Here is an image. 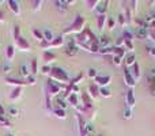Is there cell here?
<instances>
[{
  "instance_id": "f5cc1de1",
  "label": "cell",
  "mask_w": 155,
  "mask_h": 136,
  "mask_svg": "<svg viewBox=\"0 0 155 136\" xmlns=\"http://www.w3.org/2000/svg\"><path fill=\"white\" fill-rule=\"evenodd\" d=\"M148 32H153V33H155V21H153L150 25H148Z\"/></svg>"
},
{
  "instance_id": "b9f144b4",
  "label": "cell",
  "mask_w": 155,
  "mask_h": 136,
  "mask_svg": "<svg viewBox=\"0 0 155 136\" xmlns=\"http://www.w3.org/2000/svg\"><path fill=\"white\" fill-rule=\"evenodd\" d=\"M121 63H124V57L123 56H113V64H114L116 67L121 65Z\"/></svg>"
},
{
  "instance_id": "277c9868",
  "label": "cell",
  "mask_w": 155,
  "mask_h": 136,
  "mask_svg": "<svg viewBox=\"0 0 155 136\" xmlns=\"http://www.w3.org/2000/svg\"><path fill=\"white\" fill-rule=\"evenodd\" d=\"M65 87H67L65 85H61V83L51 79V78H48V80H46V93H49V95H59L61 88Z\"/></svg>"
},
{
  "instance_id": "ab89813d",
  "label": "cell",
  "mask_w": 155,
  "mask_h": 136,
  "mask_svg": "<svg viewBox=\"0 0 155 136\" xmlns=\"http://www.w3.org/2000/svg\"><path fill=\"white\" fill-rule=\"evenodd\" d=\"M123 38L125 41H134V34H132L129 30H124V33H123Z\"/></svg>"
},
{
  "instance_id": "681fc988",
  "label": "cell",
  "mask_w": 155,
  "mask_h": 136,
  "mask_svg": "<svg viewBox=\"0 0 155 136\" xmlns=\"http://www.w3.org/2000/svg\"><path fill=\"white\" fill-rule=\"evenodd\" d=\"M114 19L113 18H107V27H109V29H113V27H114Z\"/></svg>"
},
{
  "instance_id": "30bf717a",
  "label": "cell",
  "mask_w": 155,
  "mask_h": 136,
  "mask_svg": "<svg viewBox=\"0 0 155 136\" xmlns=\"http://www.w3.org/2000/svg\"><path fill=\"white\" fill-rule=\"evenodd\" d=\"M5 83L7 85H12L15 87H23V86H27L25 79H16V78H12V76H5Z\"/></svg>"
},
{
  "instance_id": "94428289",
  "label": "cell",
  "mask_w": 155,
  "mask_h": 136,
  "mask_svg": "<svg viewBox=\"0 0 155 136\" xmlns=\"http://www.w3.org/2000/svg\"><path fill=\"white\" fill-rule=\"evenodd\" d=\"M95 136H104V135H95Z\"/></svg>"
},
{
  "instance_id": "7a4b0ae2",
  "label": "cell",
  "mask_w": 155,
  "mask_h": 136,
  "mask_svg": "<svg viewBox=\"0 0 155 136\" xmlns=\"http://www.w3.org/2000/svg\"><path fill=\"white\" fill-rule=\"evenodd\" d=\"M49 78L56 80V82H59V83H61V85H65V86H67L71 80L70 76H68V74H67V71L61 67H52Z\"/></svg>"
},
{
  "instance_id": "8d00e7d4",
  "label": "cell",
  "mask_w": 155,
  "mask_h": 136,
  "mask_svg": "<svg viewBox=\"0 0 155 136\" xmlns=\"http://www.w3.org/2000/svg\"><path fill=\"white\" fill-rule=\"evenodd\" d=\"M42 4H44L42 0H33V2H31L33 10H34V11H40L41 7H42Z\"/></svg>"
},
{
  "instance_id": "c3c4849f",
  "label": "cell",
  "mask_w": 155,
  "mask_h": 136,
  "mask_svg": "<svg viewBox=\"0 0 155 136\" xmlns=\"http://www.w3.org/2000/svg\"><path fill=\"white\" fill-rule=\"evenodd\" d=\"M147 52L153 57H155V45H147Z\"/></svg>"
},
{
  "instance_id": "44dd1931",
  "label": "cell",
  "mask_w": 155,
  "mask_h": 136,
  "mask_svg": "<svg viewBox=\"0 0 155 136\" xmlns=\"http://www.w3.org/2000/svg\"><path fill=\"white\" fill-rule=\"evenodd\" d=\"M131 72H132V75H134V78L136 80H139L140 79V76H142V71H140V65H139V63H135L134 65H132V69H131Z\"/></svg>"
},
{
  "instance_id": "9a60e30c",
  "label": "cell",
  "mask_w": 155,
  "mask_h": 136,
  "mask_svg": "<svg viewBox=\"0 0 155 136\" xmlns=\"http://www.w3.org/2000/svg\"><path fill=\"white\" fill-rule=\"evenodd\" d=\"M7 4H8V7H10V10L12 11L15 15L21 14V5H19V3L16 2V0H8Z\"/></svg>"
},
{
  "instance_id": "4dcf8cb0",
  "label": "cell",
  "mask_w": 155,
  "mask_h": 136,
  "mask_svg": "<svg viewBox=\"0 0 155 136\" xmlns=\"http://www.w3.org/2000/svg\"><path fill=\"white\" fill-rule=\"evenodd\" d=\"M98 0H86V2H84V4L86 5H87V8H88V10H91V11H93V10H95V8H97V5H98Z\"/></svg>"
},
{
  "instance_id": "f907efd6",
  "label": "cell",
  "mask_w": 155,
  "mask_h": 136,
  "mask_svg": "<svg viewBox=\"0 0 155 136\" xmlns=\"http://www.w3.org/2000/svg\"><path fill=\"white\" fill-rule=\"evenodd\" d=\"M49 45H51V44H49L48 41H45V40H44L42 42H40V46H41L42 49H48V48H49Z\"/></svg>"
},
{
  "instance_id": "5bb4252c",
  "label": "cell",
  "mask_w": 155,
  "mask_h": 136,
  "mask_svg": "<svg viewBox=\"0 0 155 136\" xmlns=\"http://www.w3.org/2000/svg\"><path fill=\"white\" fill-rule=\"evenodd\" d=\"M67 102L71 105V106H74L75 109H78V108L80 106V102H79V95L75 93H72L70 97L67 98Z\"/></svg>"
},
{
  "instance_id": "603a6c76",
  "label": "cell",
  "mask_w": 155,
  "mask_h": 136,
  "mask_svg": "<svg viewBox=\"0 0 155 136\" xmlns=\"http://www.w3.org/2000/svg\"><path fill=\"white\" fill-rule=\"evenodd\" d=\"M19 72H21V75L26 79L29 75H31V71H30L29 68V64H26V63H23V64H21V67H19Z\"/></svg>"
},
{
  "instance_id": "6f0895ef",
  "label": "cell",
  "mask_w": 155,
  "mask_h": 136,
  "mask_svg": "<svg viewBox=\"0 0 155 136\" xmlns=\"http://www.w3.org/2000/svg\"><path fill=\"white\" fill-rule=\"evenodd\" d=\"M10 69H11V65H8V64L3 65V71H4V72H10Z\"/></svg>"
},
{
  "instance_id": "e0dca14e",
  "label": "cell",
  "mask_w": 155,
  "mask_h": 136,
  "mask_svg": "<svg viewBox=\"0 0 155 136\" xmlns=\"http://www.w3.org/2000/svg\"><path fill=\"white\" fill-rule=\"evenodd\" d=\"M135 35H136L137 40H146L148 37V29L147 27H137Z\"/></svg>"
},
{
  "instance_id": "91938a15",
  "label": "cell",
  "mask_w": 155,
  "mask_h": 136,
  "mask_svg": "<svg viewBox=\"0 0 155 136\" xmlns=\"http://www.w3.org/2000/svg\"><path fill=\"white\" fill-rule=\"evenodd\" d=\"M5 136H15V135H14V134H7Z\"/></svg>"
},
{
  "instance_id": "484cf974",
  "label": "cell",
  "mask_w": 155,
  "mask_h": 136,
  "mask_svg": "<svg viewBox=\"0 0 155 136\" xmlns=\"http://www.w3.org/2000/svg\"><path fill=\"white\" fill-rule=\"evenodd\" d=\"M31 34H33V37H34L37 41H40V42H42V41L45 40V38H44V32H41L40 29H33Z\"/></svg>"
},
{
  "instance_id": "cb8c5ba5",
  "label": "cell",
  "mask_w": 155,
  "mask_h": 136,
  "mask_svg": "<svg viewBox=\"0 0 155 136\" xmlns=\"http://www.w3.org/2000/svg\"><path fill=\"white\" fill-rule=\"evenodd\" d=\"M106 22H107V16L106 15H98L97 16V27H98L99 30L104 29Z\"/></svg>"
},
{
  "instance_id": "6da1fadb",
  "label": "cell",
  "mask_w": 155,
  "mask_h": 136,
  "mask_svg": "<svg viewBox=\"0 0 155 136\" xmlns=\"http://www.w3.org/2000/svg\"><path fill=\"white\" fill-rule=\"evenodd\" d=\"M84 25H86V18L82 15H76L75 19L72 21V23L64 29L63 32V35H67V34H79L80 32L84 30Z\"/></svg>"
},
{
  "instance_id": "680465c9",
  "label": "cell",
  "mask_w": 155,
  "mask_h": 136,
  "mask_svg": "<svg viewBox=\"0 0 155 136\" xmlns=\"http://www.w3.org/2000/svg\"><path fill=\"white\" fill-rule=\"evenodd\" d=\"M5 21V16H4V12L0 11V22H4Z\"/></svg>"
},
{
  "instance_id": "9c48e42d",
  "label": "cell",
  "mask_w": 155,
  "mask_h": 136,
  "mask_svg": "<svg viewBox=\"0 0 155 136\" xmlns=\"http://www.w3.org/2000/svg\"><path fill=\"white\" fill-rule=\"evenodd\" d=\"M125 102H127V106L128 108H134L135 104H136V98H135V94H134V88H128L125 94Z\"/></svg>"
},
{
  "instance_id": "d4e9b609",
  "label": "cell",
  "mask_w": 155,
  "mask_h": 136,
  "mask_svg": "<svg viewBox=\"0 0 155 136\" xmlns=\"http://www.w3.org/2000/svg\"><path fill=\"white\" fill-rule=\"evenodd\" d=\"M99 45H101V49L109 48L110 46V38L107 37V35H102V37H99Z\"/></svg>"
},
{
  "instance_id": "4fadbf2b",
  "label": "cell",
  "mask_w": 155,
  "mask_h": 136,
  "mask_svg": "<svg viewBox=\"0 0 155 136\" xmlns=\"http://www.w3.org/2000/svg\"><path fill=\"white\" fill-rule=\"evenodd\" d=\"M65 42V38L63 34L57 35V37H54V40L51 42V45H49V48H60V46H63Z\"/></svg>"
},
{
  "instance_id": "1f68e13d",
  "label": "cell",
  "mask_w": 155,
  "mask_h": 136,
  "mask_svg": "<svg viewBox=\"0 0 155 136\" xmlns=\"http://www.w3.org/2000/svg\"><path fill=\"white\" fill-rule=\"evenodd\" d=\"M124 16H125V19H127V23H131L132 22V11H131V8L128 7V5H125V7H124Z\"/></svg>"
},
{
  "instance_id": "83f0119b",
  "label": "cell",
  "mask_w": 155,
  "mask_h": 136,
  "mask_svg": "<svg viewBox=\"0 0 155 136\" xmlns=\"http://www.w3.org/2000/svg\"><path fill=\"white\" fill-rule=\"evenodd\" d=\"M44 38H45V41H48V42L51 44L52 41L54 40L53 32H52V30H49V29H45V30H44Z\"/></svg>"
},
{
  "instance_id": "f1b7e54d",
  "label": "cell",
  "mask_w": 155,
  "mask_h": 136,
  "mask_svg": "<svg viewBox=\"0 0 155 136\" xmlns=\"http://www.w3.org/2000/svg\"><path fill=\"white\" fill-rule=\"evenodd\" d=\"M30 71H31V75L38 74V60L37 59H31V63H30Z\"/></svg>"
},
{
  "instance_id": "4316f807",
  "label": "cell",
  "mask_w": 155,
  "mask_h": 136,
  "mask_svg": "<svg viewBox=\"0 0 155 136\" xmlns=\"http://www.w3.org/2000/svg\"><path fill=\"white\" fill-rule=\"evenodd\" d=\"M53 114L56 116L57 118H61V120H64V118L67 117V112H65L64 109H60V108H56V109H53Z\"/></svg>"
},
{
  "instance_id": "836d02e7",
  "label": "cell",
  "mask_w": 155,
  "mask_h": 136,
  "mask_svg": "<svg viewBox=\"0 0 155 136\" xmlns=\"http://www.w3.org/2000/svg\"><path fill=\"white\" fill-rule=\"evenodd\" d=\"M56 102H57V106H59L60 109H64V110L67 109V106H68L67 99H63V98H60V97H57Z\"/></svg>"
},
{
  "instance_id": "7dc6e473",
  "label": "cell",
  "mask_w": 155,
  "mask_h": 136,
  "mask_svg": "<svg viewBox=\"0 0 155 136\" xmlns=\"http://www.w3.org/2000/svg\"><path fill=\"white\" fill-rule=\"evenodd\" d=\"M51 69H52L51 65L45 64V65H42V67H41V72H42L44 75H49V74H51Z\"/></svg>"
},
{
  "instance_id": "d6986e66",
  "label": "cell",
  "mask_w": 155,
  "mask_h": 136,
  "mask_svg": "<svg viewBox=\"0 0 155 136\" xmlns=\"http://www.w3.org/2000/svg\"><path fill=\"white\" fill-rule=\"evenodd\" d=\"M88 94H90V97L93 99L98 98V97H99V86H97L95 83L90 85V86H88Z\"/></svg>"
},
{
  "instance_id": "ee69618b",
  "label": "cell",
  "mask_w": 155,
  "mask_h": 136,
  "mask_svg": "<svg viewBox=\"0 0 155 136\" xmlns=\"http://www.w3.org/2000/svg\"><path fill=\"white\" fill-rule=\"evenodd\" d=\"M0 127H5V128H10V127H11L10 120H7V118H5V116H4V117H0Z\"/></svg>"
},
{
  "instance_id": "d6a6232c",
  "label": "cell",
  "mask_w": 155,
  "mask_h": 136,
  "mask_svg": "<svg viewBox=\"0 0 155 136\" xmlns=\"http://www.w3.org/2000/svg\"><path fill=\"white\" fill-rule=\"evenodd\" d=\"M54 4H56V7H57V10L59 11H61V12H65L67 11V8H68V5H67V3L65 2H54Z\"/></svg>"
},
{
  "instance_id": "8992f818",
  "label": "cell",
  "mask_w": 155,
  "mask_h": 136,
  "mask_svg": "<svg viewBox=\"0 0 155 136\" xmlns=\"http://www.w3.org/2000/svg\"><path fill=\"white\" fill-rule=\"evenodd\" d=\"M124 82H125V85L128 86L129 88H134L135 86H136V79L134 78L131 69L127 68V67L124 68Z\"/></svg>"
},
{
  "instance_id": "7bdbcfd3",
  "label": "cell",
  "mask_w": 155,
  "mask_h": 136,
  "mask_svg": "<svg viewBox=\"0 0 155 136\" xmlns=\"http://www.w3.org/2000/svg\"><path fill=\"white\" fill-rule=\"evenodd\" d=\"M123 116H124V118L129 120V118L132 117V109H131V108L125 106V109H124V112H123Z\"/></svg>"
},
{
  "instance_id": "2e32d148",
  "label": "cell",
  "mask_w": 155,
  "mask_h": 136,
  "mask_svg": "<svg viewBox=\"0 0 155 136\" xmlns=\"http://www.w3.org/2000/svg\"><path fill=\"white\" fill-rule=\"evenodd\" d=\"M107 5H109V2H107V0L98 3V5H97V8H95V11L98 12V15H106Z\"/></svg>"
},
{
  "instance_id": "f6af8a7d",
  "label": "cell",
  "mask_w": 155,
  "mask_h": 136,
  "mask_svg": "<svg viewBox=\"0 0 155 136\" xmlns=\"http://www.w3.org/2000/svg\"><path fill=\"white\" fill-rule=\"evenodd\" d=\"M118 25H120L121 27L127 25V19H125V16H124V12L118 14Z\"/></svg>"
},
{
  "instance_id": "5b68a950",
  "label": "cell",
  "mask_w": 155,
  "mask_h": 136,
  "mask_svg": "<svg viewBox=\"0 0 155 136\" xmlns=\"http://www.w3.org/2000/svg\"><path fill=\"white\" fill-rule=\"evenodd\" d=\"M75 117L78 121V129H79V136H88L87 134V123H86L84 117L80 113H75Z\"/></svg>"
},
{
  "instance_id": "e575fe53",
  "label": "cell",
  "mask_w": 155,
  "mask_h": 136,
  "mask_svg": "<svg viewBox=\"0 0 155 136\" xmlns=\"http://www.w3.org/2000/svg\"><path fill=\"white\" fill-rule=\"evenodd\" d=\"M83 79V74L80 72V74H78L75 78H72V79L70 80V85H74V86H79V83H80V80Z\"/></svg>"
},
{
  "instance_id": "ac0fdd59",
  "label": "cell",
  "mask_w": 155,
  "mask_h": 136,
  "mask_svg": "<svg viewBox=\"0 0 155 136\" xmlns=\"http://www.w3.org/2000/svg\"><path fill=\"white\" fill-rule=\"evenodd\" d=\"M42 60H44V63H45V64L49 65V63H51V61L56 60V55H54L53 52H51V51H44V53H42Z\"/></svg>"
},
{
  "instance_id": "f546056e",
  "label": "cell",
  "mask_w": 155,
  "mask_h": 136,
  "mask_svg": "<svg viewBox=\"0 0 155 136\" xmlns=\"http://www.w3.org/2000/svg\"><path fill=\"white\" fill-rule=\"evenodd\" d=\"M99 95L104 97V98H110L112 97V91L107 87H99Z\"/></svg>"
},
{
  "instance_id": "7402d4cb",
  "label": "cell",
  "mask_w": 155,
  "mask_h": 136,
  "mask_svg": "<svg viewBox=\"0 0 155 136\" xmlns=\"http://www.w3.org/2000/svg\"><path fill=\"white\" fill-rule=\"evenodd\" d=\"M14 56H15V46L8 45L7 49H5V59H7V61H11L14 59Z\"/></svg>"
},
{
  "instance_id": "52a82bcc",
  "label": "cell",
  "mask_w": 155,
  "mask_h": 136,
  "mask_svg": "<svg viewBox=\"0 0 155 136\" xmlns=\"http://www.w3.org/2000/svg\"><path fill=\"white\" fill-rule=\"evenodd\" d=\"M110 80H112V78H110L109 75H98V76L94 79V83H95L97 86H99V87H107Z\"/></svg>"
},
{
  "instance_id": "bcb514c9",
  "label": "cell",
  "mask_w": 155,
  "mask_h": 136,
  "mask_svg": "<svg viewBox=\"0 0 155 136\" xmlns=\"http://www.w3.org/2000/svg\"><path fill=\"white\" fill-rule=\"evenodd\" d=\"M124 46H125V51L134 52V42H132V41H125V42H124Z\"/></svg>"
},
{
  "instance_id": "11a10c76",
  "label": "cell",
  "mask_w": 155,
  "mask_h": 136,
  "mask_svg": "<svg viewBox=\"0 0 155 136\" xmlns=\"http://www.w3.org/2000/svg\"><path fill=\"white\" fill-rule=\"evenodd\" d=\"M5 116V109L3 108V105H0V117H4Z\"/></svg>"
},
{
  "instance_id": "60d3db41",
  "label": "cell",
  "mask_w": 155,
  "mask_h": 136,
  "mask_svg": "<svg viewBox=\"0 0 155 136\" xmlns=\"http://www.w3.org/2000/svg\"><path fill=\"white\" fill-rule=\"evenodd\" d=\"M87 75H88V78H90V79H95V78L98 76V71H97L95 68H88Z\"/></svg>"
},
{
  "instance_id": "f35d334b",
  "label": "cell",
  "mask_w": 155,
  "mask_h": 136,
  "mask_svg": "<svg viewBox=\"0 0 155 136\" xmlns=\"http://www.w3.org/2000/svg\"><path fill=\"white\" fill-rule=\"evenodd\" d=\"M7 113L10 116H14V117H15V116H18V108L15 106V105H11L10 108H7Z\"/></svg>"
},
{
  "instance_id": "3957f363",
  "label": "cell",
  "mask_w": 155,
  "mask_h": 136,
  "mask_svg": "<svg viewBox=\"0 0 155 136\" xmlns=\"http://www.w3.org/2000/svg\"><path fill=\"white\" fill-rule=\"evenodd\" d=\"M14 41H15V45L18 46V49H21V51H23V52L30 51V44H29V41L22 37L21 27L19 26L14 27Z\"/></svg>"
},
{
  "instance_id": "9f6ffc18",
  "label": "cell",
  "mask_w": 155,
  "mask_h": 136,
  "mask_svg": "<svg viewBox=\"0 0 155 136\" xmlns=\"http://www.w3.org/2000/svg\"><path fill=\"white\" fill-rule=\"evenodd\" d=\"M131 4H132L131 11H132V12H135V10H136V4H139V3H137V2H131Z\"/></svg>"
},
{
  "instance_id": "ba28073f",
  "label": "cell",
  "mask_w": 155,
  "mask_h": 136,
  "mask_svg": "<svg viewBox=\"0 0 155 136\" xmlns=\"http://www.w3.org/2000/svg\"><path fill=\"white\" fill-rule=\"evenodd\" d=\"M76 53H78V45H76L75 38H74V40H71L70 42L67 44V48H65V55H67V56H70V57H74V56H76Z\"/></svg>"
},
{
  "instance_id": "7c38bea8",
  "label": "cell",
  "mask_w": 155,
  "mask_h": 136,
  "mask_svg": "<svg viewBox=\"0 0 155 136\" xmlns=\"http://www.w3.org/2000/svg\"><path fill=\"white\" fill-rule=\"evenodd\" d=\"M135 63H136V56H135L134 52H129V53H127L125 57H124V65L128 68V67H132Z\"/></svg>"
},
{
  "instance_id": "db71d44e",
  "label": "cell",
  "mask_w": 155,
  "mask_h": 136,
  "mask_svg": "<svg viewBox=\"0 0 155 136\" xmlns=\"http://www.w3.org/2000/svg\"><path fill=\"white\" fill-rule=\"evenodd\" d=\"M148 37H150V40L155 44V33H153V32H148Z\"/></svg>"
},
{
  "instance_id": "74e56055",
  "label": "cell",
  "mask_w": 155,
  "mask_h": 136,
  "mask_svg": "<svg viewBox=\"0 0 155 136\" xmlns=\"http://www.w3.org/2000/svg\"><path fill=\"white\" fill-rule=\"evenodd\" d=\"M25 82H26L27 86H34L35 83H37V79H35V75H29V76L25 79Z\"/></svg>"
},
{
  "instance_id": "816d5d0a",
  "label": "cell",
  "mask_w": 155,
  "mask_h": 136,
  "mask_svg": "<svg viewBox=\"0 0 155 136\" xmlns=\"http://www.w3.org/2000/svg\"><path fill=\"white\" fill-rule=\"evenodd\" d=\"M94 131H95V129H94V125L93 124H87V134L90 135V134H94Z\"/></svg>"
},
{
  "instance_id": "8fae6325",
  "label": "cell",
  "mask_w": 155,
  "mask_h": 136,
  "mask_svg": "<svg viewBox=\"0 0 155 136\" xmlns=\"http://www.w3.org/2000/svg\"><path fill=\"white\" fill-rule=\"evenodd\" d=\"M82 106L86 108V109H94V105H93V98L90 97L88 93H82Z\"/></svg>"
},
{
  "instance_id": "ffe728a7",
  "label": "cell",
  "mask_w": 155,
  "mask_h": 136,
  "mask_svg": "<svg viewBox=\"0 0 155 136\" xmlns=\"http://www.w3.org/2000/svg\"><path fill=\"white\" fill-rule=\"evenodd\" d=\"M22 97V87H14V90L10 93V99L11 101H16Z\"/></svg>"
},
{
  "instance_id": "d590c367",
  "label": "cell",
  "mask_w": 155,
  "mask_h": 136,
  "mask_svg": "<svg viewBox=\"0 0 155 136\" xmlns=\"http://www.w3.org/2000/svg\"><path fill=\"white\" fill-rule=\"evenodd\" d=\"M45 108L48 112H53V109H52V102H51V95H49V93L45 94Z\"/></svg>"
}]
</instances>
